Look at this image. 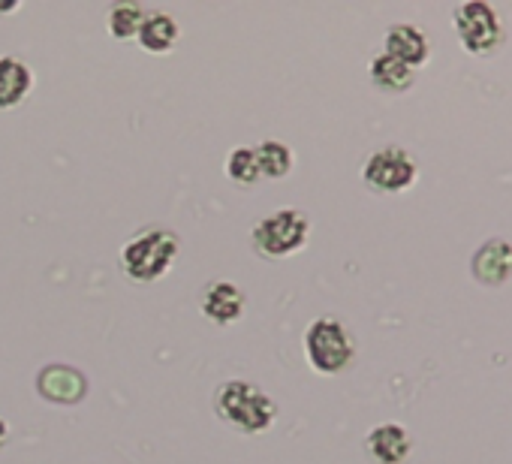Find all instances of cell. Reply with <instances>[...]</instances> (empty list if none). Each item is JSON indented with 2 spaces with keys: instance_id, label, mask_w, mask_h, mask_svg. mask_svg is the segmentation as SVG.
<instances>
[{
  "instance_id": "obj_8",
  "label": "cell",
  "mask_w": 512,
  "mask_h": 464,
  "mask_svg": "<svg viewBox=\"0 0 512 464\" xmlns=\"http://www.w3.org/2000/svg\"><path fill=\"white\" fill-rule=\"evenodd\" d=\"M365 449L377 464H404L410 449H413V440H410V431L404 425L383 422V425H374L368 431Z\"/></svg>"
},
{
  "instance_id": "obj_7",
  "label": "cell",
  "mask_w": 512,
  "mask_h": 464,
  "mask_svg": "<svg viewBox=\"0 0 512 464\" xmlns=\"http://www.w3.org/2000/svg\"><path fill=\"white\" fill-rule=\"evenodd\" d=\"M383 52L392 55L395 61L407 64L410 70H416V67L428 64L431 43H428V37L416 25L398 22V25H389V31L383 34Z\"/></svg>"
},
{
  "instance_id": "obj_2",
  "label": "cell",
  "mask_w": 512,
  "mask_h": 464,
  "mask_svg": "<svg viewBox=\"0 0 512 464\" xmlns=\"http://www.w3.org/2000/svg\"><path fill=\"white\" fill-rule=\"evenodd\" d=\"M178 257V236L169 229H145L124 245L121 251V269L133 281H157L163 278Z\"/></svg>"
},
{
  "instance_id": "obj_10",
  "label": "cell",
  "mask_w": 512,
  "mask_h": 464,
  "mask_svg": "<svg viewBox=\"0 0 512 464\" xmlns=\"http://www.w3.org/2000/svg\"><path fill=\"white\" fill-rule=\"evenodd\" d=\"M37 386H40V395L55 401V404H76L82 395H85V377L70 368V365H49L40 371L37 377Z\"/></svg>"
},
{
  "instance_id": "obj_16",
  "label": "cell",
  "mask_w": 512,
  "mask_h": 464,
  "mask_svg": "<svg viewBox=\"0 0 512 464\" xmlns=\"http://www.w3.org/2000/svg\"><path fill=\"white\" fill-rule=\"evenodd\" d=\"M145 16H148V10L142 4H133V0L112 4V10H109V34L115 40H133V37H139V28H142Z\"/></svg>"
},
{
  "instance_id": "obj_18",
  "label": "cell",
  "mask_w": 512,
  "mask_h": 464,
  "mask_svg": "<svg viewBox=\"0 0 512 464\" xmlns=\"http://www.w3.org/2000/svg\"><path fill=\"white\" fill-rule=\"evenodd\" d=\"M7 434H10V425H7V419H4V416H0V446L7 443Z\"/></svg>"
},
{
  "instance_id": "obj_9",
  "label": "cell",
  "mask_w": 512,
  "mask_h": 464,
  "mask_svg": "<svg viewBox=\"0 0 512 464\" xmlns=\"http://www.w3.org/2000/svg\"><path fill=\"white\" fill-rule=\"evenodd\" d=\"M244 305H247L244 293H241L235 284H229V281H214V284H208L205 293H202V302H199L202 314H205L211 323H217V326L238 323L241 314H244Z\"/></svg>"
},
{
  "instance_id": "obj_15",
  "label": "cell",
  "mask_w": 512,
  "mask_h": 464,
  "mask_svg": "<svg viewBox=\"0 0 512 464\" xmlns=\"http://www.w3.org/2000/svg\"><path fill=\"white\" fill-rule=\"evenodd\" d=\"M253 151H256V163H260V172L269 175V178H284V175H290V169H293V163H296L293 148L284 145V142H278V139H266V142L256 145Z\"/></svg>"
},
{
  "instance_id": "obj_12",
  "label": "cell",
  "mask_w": 512,
  "mask_h": 464,
  "mask_svg": "<svg viewBox=\"0 0 512 464\" xmlns=\"http://www.w3.org/2000/svg\"><path fill=\"white\" fill-rule=\"evenodd\" d=\"M34 88V73L25 61L4 55L0 58V109L19 106Z\"/></svg>"
},
{
  "instance_id": "obj_11",
  "label": "cell",
  "mask_w": 512,
  "mask_h": 464,
  "mask_svg": "<svg viewBox=\"0 0 512 464\" xmlns=\"http://www.w3.org/2000/svg\"><path fill=\"white\" fill-rule=\"evenodd\" d=\"M473 275L494 287L512 278V245L503 239H491L485 242L476 254H473Z\"/></svg>"
},
{
  "instance_id": "obj_3",
  "label": "cell",
  "mask_w": 512,
  "mask_h": 464,
  "mask_svg": "<svg viewBox=\"0 0 512 464\" xmlns=\"http://www.w3.org/2000/svg\"><path fill=\"white\" fill-rule=\"evenodd\" d=\"M305 356L314 371L341 374L356 356L350 329L338 317H317L305 332Z\"/></svg>"
},
{
  "instance_id": "obj_4",
  "label": "cell",
  "mask_w": 512,
  "mask_h": 464,
  "mask_svg": "<svg viewBox=\"0 0 512 464\" xmlns=\"http://www.w3.org/2000/svg\"><path fill=\"white\" fill-rule=\"evenodd\" d=\"M311 220L299 208H281L253 226V248L269 260L290 257L305 248Z\"/></svg>"
},
{
  "instance_id": "obj_17",
  "label": "cell",
  "mask_w": 512,
  "mask_h": 464,
  "mask_svg": "<svg viewBox=\"0 0 512 464\" xmlns=\"http://www.w3.org/2000/svg\"><path fill=\"white\" fill-rule=\"evenodd\" d=\"M226 175H229L235 184H241V187H253L256 181L263 178L260 163H256V151L247 148V145L229 151V157H226Z\"/></svg>"
},
{
  "instance_id": "obj_5",
  "label": "cell",
  "mask_w": 512,
  "mask_h": 464,
  "mask_svg": "<svg viewBox=\"0 0 512 464\" xmlns=\"http://www.w3.org/2000/svg\"><path fill=\"white\" fill-rule=\"evenodd\" d=\"M452 22H455V34L467 55L485 58L503 46V22H500L497 10L491 4H485V0H467V4H458L452 10Z\"/></svg>"
},
{
  "instance_id": "obj_1",
  "label": "cell",
  "mask_w": 512,
  "mask_h": 464,
  "mask_svg": "<svg viewBox=\"0 0 512 464\" xmlns=\"http://www.w3.org/2000/svg\"><path fill=\"white\" fill-rule=\"evenodd\" d=\"M214 410L223 422H229L235 431L244 434H263L278 419V404L269 398L256 383L247 380H229L214 395Z\"/></svg>"
},
{
  "instance_id": "obj_13",
  "label": "cell",
  "mask_w": 512,
  "mask_h": 464,
  "mask_svg": "<svg viewBox=\"0 0 512 464\" xmlns=\"http://www.w3.org/2000/svg\"><path fill=\"white\" fill-rule=\"evenodd\" d=\"M368 73H371V82H374L383 94H404V91L416 82V70H410L407 64L395 61V58L386 55V52H380V55L371 61Z\"/></svg>"
},
{
  "instance_id": "obj_6",
  "label": "cell",
  "mask_w": 512,
  "mask_h": 464,
  "mask_svg": "<svg viewBox=\"0 0 512 464\" xmlns=\"http://www.w3.org/2000/svg\"><path fill=\"white\" fill-rule=\"evenodd\" d=\"M419 169H416V160L407 148L401 145H383L377 148L365 166H362V178L371 190L377 193H401L407 187H413Z\"/></svg>"
},
{
  "instance_id": "obj_14",
  "label": "cell",
  "mask_w": 512,
  "mask_h": 464,
  "mask_svg": "<svg viewBox=\"0 0 512 464\" xmlns=\"http://www.w3.org/2000/svg\"><path fill=\"white\" fill-rule=\"evenodd\" d=\"M178 22L166 13H148L142 28H139V43L145 52H154V55H163L169 52L175 43H178Z\"/></svg>"
}]
</instances>
